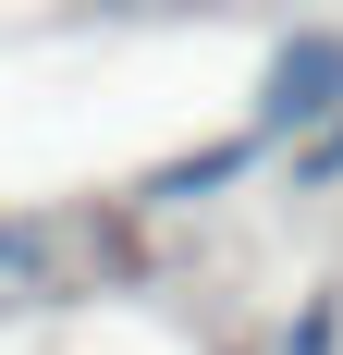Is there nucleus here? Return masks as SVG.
I'll list each match as a JSON object with an SVG mask.
<instances>
[{
    "instance_id": "1",
    "label": "nucleus",
    "mask_w": 343,
    "mask_h": 355,
    "mask_svg": "<svg viewBox=\"0 0 343 355\" xmlns=\"http://www.w3.org/2000/svg\"><path fill=\"white\" fill-rule=\"evenodd\" d=\"M319 110H343V37H294V49H282V73H270V110H258V123H319Z\"/></svg>"
},
{
    "instance_id": "3",
    "label": "nucleus",
    "mask_w": 343,
    "mask_h": 355,
    "mask_svg": "<svg viewBox=\"0 0 343 355\" xmlns=\"http://www.w3.org/2000/svg\"><path fill=\"white\" fill-rule=\"evenodd\" d=\"M331 172H343V135H331V147H319V184H331Z\"/></svg>"
},
{
    "instance_id": "2",
    "label": "nucleus",
    "mask_w": 343,
    "mask_h": 355,
    "mask_svg": "<svg viewBox=\"0 0 343 355\" xmlns=\"http://www.w3.org/2000/svg\"><path fill=\"white\" fill-rule=\"evenodd\" d=\"M25 257H49V233L37 220H0V270H25Z\"/></svg>"
}]
</instances>
